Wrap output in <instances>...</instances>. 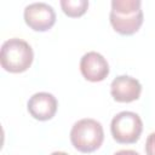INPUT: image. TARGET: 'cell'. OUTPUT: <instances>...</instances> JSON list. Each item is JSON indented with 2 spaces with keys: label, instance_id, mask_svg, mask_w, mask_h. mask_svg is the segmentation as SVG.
Returning <instances> with one entry per match:
<instances>
[{
  "label": "cell",
  "instance_id": "cell-6",
  "mask_svg": "<svg viewBox=\"0 0 155 155\" xmlns=\"http://www.w3.org/2000/svg\"><path fill=\"white\" fill-rule=\"evenodd\" d=\"M80 71L86 80L98 82L108 76L109 64L101 53L91 51L82 56L80 61Z\"/></svg>",
  "mask_w": 155,
  "mask_h": 155
},
{
  "label": "cell",
  "instance_id": "cell-10",
  "mask_svg": "<svg viewBox=\"0 0 155 155\" xmlns=\"http://www.w3.org/2000/svg\"><path fill=\"white\" fill-rule=\"evenodd\" d=\"M145 153H147V155H155V132L150 133L147 138Z\"/></svg>",
  "mask_w": 155,
  "mask_h": 155
},
{
  "label": "cell",
  "instance_id": "cell-12",
  "mask_svg": "<svg viewBox=\"0 0 155 155\" xmlns=\"http://www.w3.org/2000/svg\"><path fill=\"white\" fill-rule=\"evenodd\" d=\"M51 155H68V154L64 153V151H54V153H52Z\"/></svg>",
  "mask_w": 155,
  "mask_h": 155
},
{
  "label": "cell",
  "instance_id": "cell-2",
  "mask_svg": "<svg viewBox=\"0 0 155 155\" xmlns=\"http://www.w3.org/2000/svg\"><path fill=\"white\" fill-rule=\"evenodd\" d=\"M34 52L31 46L18 38L6 40L0 51L1 67L10 73H23L33 63Z\"/></svg>",
  "mask_w": 155,
  "mask_h": 155
},
{
  "label": "cell",
  "instance_id": "cell-7",
  "mask_svg": "<svg viewBox=\"0 0 155 155\" xmlns=\"http://www.w3.org/2000/svg\"><path fill=\"white\" fill-rule=\"evenodd\" d=\"M142 92L140 82L128 75L116 76L110 85V93L116 102L130 103L139 98Z\"/></svg>",
  "mask_w": 155,
  "mask_h": 155
},
{
  "label": "cell",
  "instance_id": "cell-9",
  "mask_svg": "<svg viewBox=\"0 0 155 155\" xmlns=\"http://www.w3.org/2000/svg\"><path fill=\"white\" fill-rule=\"evenodd\" d=\"M61 6L63 12L69 17H80L82 16L88 7L87 0H62Z\"/></svg>",
  "mask_w": 155,
  "mask_h": 155
},
{
  "label": "cell",
  "instance_id": "cell-4",
  "mask_svg": "<svg viewBox=\"0 0 155 155\" xmlns=\"http://www.w3.org/2000/svg\"><path fill=\"white\" fill-rule=\"evenodd\" d=\"M110 131L117 143L132 144L139 139L143 131V122L138 114L133 111H121L113 117Z\"/></svg>",
  "mask_w": 155,
  "mask_h": 155
},
{
  "label": "cell",
  "instance_id": "cell-5",
  "mask_svg": "<svg viewBox=\"0 0 155 155\" xmlns=\"http://www.w3.org/2000/svg\"><path fill=\"white\" fill-rule=\"evenodd\" d=\"M24 21L35 31H46L56 23V12L46 2H33L24 8Z\"/></svg>",
  "mask_w": 155,
  "mask_h": 155
},
{
  "label": "cell",
  "instance_id": "cell-1",
  "mask_svg": "<svg viewBox=\"0 0 155 155\" xmlns=\"http://www.w3.org/2000/svg\"><path fill=\"white\" fill-rule=\"evenodd\" d=\"M139 0H113L110 23L121 35H132L143 23V11Z\"/></svg>",
  "mask_w": 155,
  "mask_h": 155
},
{
  "label": "cell",
  "instance_id": "cell-11",
  "mask_svg": "<svg viewBox=\"0 0 155 155\" xmlns=\"http://www.w3.org/2000/svg\"><path fill=\"white\" fill-rule=\"evenodd\" d=\"M114 155H139L137 151H134V150H128V149H126V150H119V151H116Z\"/></svg>",
  "mask_w": 155,
  "mask_h": 155
},
{
  "label": "cell",
  "instance_id": "cell-8",
  "mask_svg": "<svg viewBox=\"0 0 155 155\" xmlns=\"http://www.w3.org/2000/svg\"><path fill=\"white\" fill-rule=\"evenodd\" d=\"M57 107L58 103L56 97L48 92H38L33 94L27 104L29 114L40 121L52 119L57 111Z\"/></svg>",
  "mask_w": 155,
  "mask_h": 155
},
{
  "label": "cell",
  "instance_id": "cell-3",
  "mask_svg": "<svg viewBox=\"0 0 155 155\" xmlns=\"http://www.w3.org/2000/svg\"><path fill=\"white\" fill-rule=\"evenodd\" d=\"M104 139L103 126L94 119H81L75 122L70 131V142L81 153L97 150Z\"/></svg>",
  "mask_w": 155,
  "mask_h": 155
}]
</instances>
